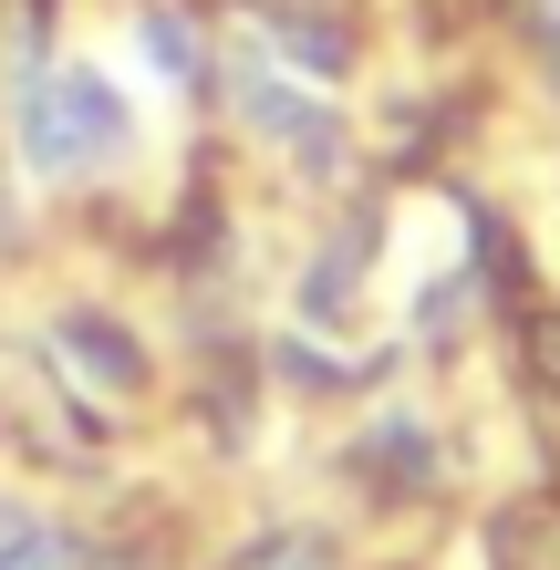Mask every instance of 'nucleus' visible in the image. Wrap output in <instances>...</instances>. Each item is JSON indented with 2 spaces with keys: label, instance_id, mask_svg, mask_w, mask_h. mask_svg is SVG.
Here are the masks:
<instances>
[{
  "label": "nucleus",
  "instance_id": "nucleus-1",
  "mask_svg": "<svg viewBox=\"0 0 560 570\" xmlns=\"http://www.w3.org/2000/svg\"><path fill=\"white\" fill-rule=\"evenodd\" d=\"M125 146V105L105 73H31L21 83V156L42 177H83Z\"/></svg>",
  "mask_w": 560,
  "mask_h": 570
},
{
  "label": "nucleus",
  "instance_id": "nucleus-2",
  "mask_svg": "<svg viewBox=\"0 0 560 570\" xmlns=\"http://www.w3.org/2000/svg\"><path fill=\"white\" fill-rule=\"evenodd\" d=\"M52 363H62L73 384H94V394H136V384H146L136 332L105 322V312H62V322H52Z\"/></svg>",
  "mask_w": 560,
  "mask_h": 570
},
{
  "label": "nucleus",
  "instance_id": "nucleus-3",
  "mask_svg": "<svg viewBox=\"0 0 560 570\" xmlns=\"http://www.w3.org/2000/svg\"><path fill=\"white\" fill-rule=\"evenodd\" d=\"M239 105H249V125H259V136H271V146H291V156H312V166H333V156H343L333 115H322V105H302V94H281L271 73H259V62L239 73Z\"/></svg>",
  "mask_w": 560,
  "mask_h": 570
},
{
  "label": "nucleus",
  "instance_id": "nucleus-4",
  "mask_svg": "<svg viewBox=\"0 0 560 570\" xmlns=\"http://www.w3.org/2000/svg\"><path fill=\"white\" fill-rule=\"evenodd\" d=\"M271 42L302 62V73H343V62H353L343 21H333V11H312V0H271Z\"/></svg>",
  "mask_w": 560,
  "mask_h": 570
},
{
  "label": "nucleus",
  "instance_id": "nucleus-5",
  "mask_svg": "<svg viewBox=\"0 0 560 570\" xmlns=\"http://www.w3.org/2000/svg\"><path fill=\"white\" fill-rule=\"evenodd\" d=\"M353 466H364V488H436V456H425V435L415 425H384V435H364V446H353Z\"/></svg>",
  "mask_w": 560,
  "mask_h": 570
},
{
  "label": "nucleus",
  "instance_id": "nucleus-6",
  "mask_svg": "<svg viewBox=\"0 0 560 570\" xmlns=\"http://www.w3.org/2000/svg\"><path fill=\"white\" fill-rule=\"evenodd\" d=\"M488 550H499V570H560V509H509L499 529H488Z\"/></svg>",
  "mask_w": 560,
  "mask_h": 570
},
{
  "label": "nucleus",
  "instance_id": "nucleus-7",
  "mask_svg": "<svg viewBox=\"0 0 560 570\" xmlns=\"http://www.w3.org/2000/svg\"><path fill=\"white\" fill-rule=\"evenodd\" d=\"M228 570H333V540L322 529H271V540H249Z\"/></svg>",
  "mask_w": 560,
  "mask_h": 570
},
{
  "label": "nucleus",
  "instance_id": "nucleus-8",
  "mask_svg": "<svg viewBox=\"0 0 560 570\" xmlns=\"http://www.w3.org/2000/svg\"><path fill=\"white\" fill-rule=\"evenodd\" d=\"M146 52H156V73H177V83H197V31H187L177 11H146Z\"/></svg>",
  "mask_w": 560,
  "mask_h": 570
},
{
  "label": "nucleus",
  "instance_id": "nucleus-9",
  "mask_svg": "<svg viewBox=\"0 0 560 570\" xmlns=\"http://www.w3.org/2000/svg\"><path fill=\"white\" fill-rule=\"evenodd\" d=\"M73 550H83L73 529H42V519H31V540H21L11 560H0V570H73Z\"/></svg>",
  "mask_w": 560,
  "mask_h": 570
},
{
  "label": "nucleus",
  "instance_id": "nucleus-10",
  "mask_svg": "<svg viewBox=\"0 0 560 570\" xmlns=\"http://www.w3.org/2000/svg\"><path fill=\"white\" fill-rule=\"evenodd\" d=\"M530 31H540V62L560 73V0H530Z\"/></svg>",
  "mask_w": 560,
  "mask_h": 570
},
{
  "label": "nucleus",
  "instance_id": "nucleus-11",
  "mask_svg": "<svg viewBox=\"0 0 560 570\" xmlns=\"http://www.w3.org/2000/svg\"><path fill=\"white\" fill-rule=\"evenodd\" d=\"M73 570H146V560H125V550H94V540H83V550H73Z\"/></svg>",
  "mask_w": 560,
  "mask_h": 570
},
{
  "label": "nucleus",
  "instance_id": "nucleus-12",
  "mask_svg": "<svg viewBox=\"0 0 560 570\" xmlns=\"http://www.w3.org/2000/svg\"><path fill=\"white\" fill-rule=\"evenodd\" d=\"M21 540H31V519H21V509H0V560H11Z\"/></svg>",
  "mask_w": 560,
  "mask_h": 570
}]
</instances>
